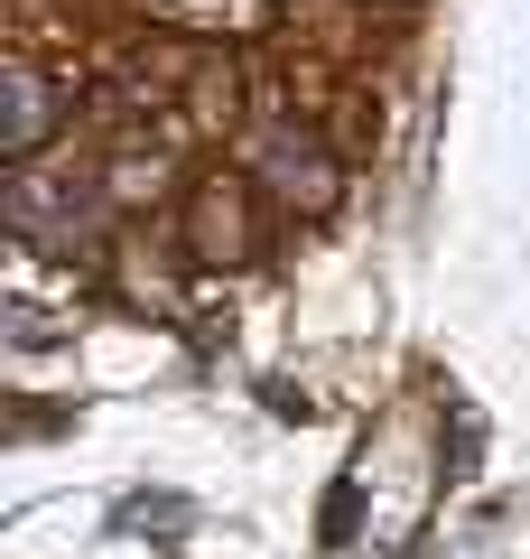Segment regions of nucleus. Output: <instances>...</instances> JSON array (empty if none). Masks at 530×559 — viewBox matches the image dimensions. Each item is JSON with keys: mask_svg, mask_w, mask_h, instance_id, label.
Listing matches in <instances>:
<instances>
[{"mask_svg": "<svg viewBox=\"0 0 530 559\" xmlns=\"http://www.w3.org/2000/svg\"><path fill=\"white\" fill-rule=\"evenodd\" d=\"M57 112H65V103L47 94L38 66H10V75H0V159H10V168H38V150H47V131H57Z\"/></svg>", "mask_w": 530, "mask_h": 559, "instance_id": "nucleus-3", "label": "nucleus"}, {"mask_svg": "<svg viewBox=\"0 0 530 559\" xmlns=\"http://www.w3.org/2000/svg\"><path fill=\"white\" fill-rule=\"evenodd\" d=\"M353 503H363V485H335V495H326V540L353 532Z\"/></svg>", "mask_w": 530, "mask_h": 559, "instance_id": "nucleus-7", "label": "nucleus"}, {"mask_svg": "<svg viewBox=\"0 0 530 559\" xmlns=\"http://www.w3.org/2000/svg\"><path fill=\"white\" fill-rule=\"evenodd\" d=\"M112 205H131V197H158V159H112Z\"/></svg>", "mask_w": 530, "mask_h": 559, "instance_id": "nucleus-5", "label": "nucleus"}, {"mask_svg": "<svg viewBox=\"0 0 530 559\" xmlns=\"http://www.w3.org/2000/svg\"><path fill=\"white\" fill-rule=\"evenodd\" d=\"M186 252L196 261H242L252 242H242V187L233 178H205L196 197H186Z\"/></svg>", "mask_w": 530, "mask_h": 559, "instance_id": "nucleus-4", "label": "nucleus"}, {"mask_svg": "<svg viewBox=\"0 0 530 559\" xmlns=\"http://www.w3.org/2000/svg\"><path fill=\"white\" fill-rule=\"evenodd\" d=\"M242 168H252V187L279 205V215H335V197H345L335 150L316 131H298L289 112H270V121L242 131Z\"/></svg>", "mask_w": 530, "mask_h": 559, "instance_id": "nucleus-1", "label": "nucleus"}, {"mask_svg": "<svg viewBox=\"0 0 530 559\" xmlns=\"http://www.w3.org/2000/svg\"><path fill=\"white\" fill-rule=\"evenodd\" d=\"M112 187L84 178V168H10V234L47 242V252H75L84 234L103 224Z\"/></svg>", "mask_w": 530, "mask_h": 559, "instance_id": "nucleus-2", "label": "nucleus"}, {"mask_svg": "<svg viewBox=\"0 0 530 559\" xmlns=\"http://www.w3.org/2000/svg\"><path fill=\"white\" fill-rule=\"evenodd\" d=\"M57 336H65V326L47 318V308H10V345H20V355H28V345H57Z\"/></svg>", "mask_w": 530, "mask_h": 559, "instance_id": "nucleus-6", "label": "nucleus"}]
</instances>
